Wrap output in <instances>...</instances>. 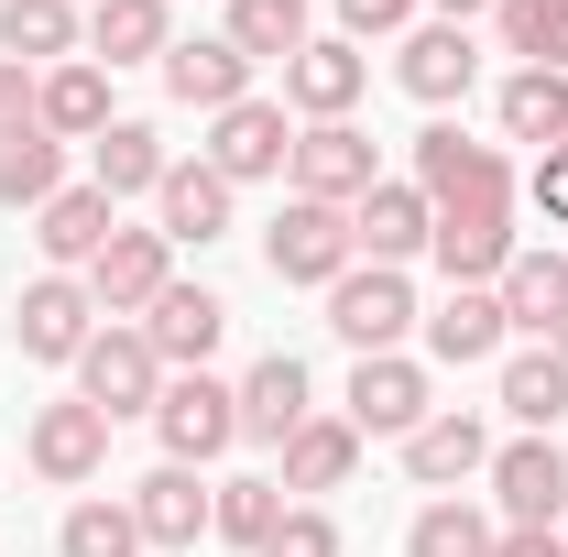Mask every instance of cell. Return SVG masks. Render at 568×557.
Instances as JSON below:
<instances>
[{
  "mask_svg": "<svg viewBox=\"0 0 568 557\" xmlns=\"http://www.w3.org/2000/svg\"><path fill=\"white\" fill-rule=\"evenodd\" d=\"M426 252H437V274H448V284H503V263H514V186L448 198L437 230H426Z\"/></svg>",
  "mask_w": 568,
  "mask_h": 557,
  "instance_id": "1",
  "label": "cell"
},
{
  "mask_svg": "<svg viewBox=\"0 0 568 557\" xmlns=\"http://www.w3.org/2000/svg\"><path fill=\"white\" fill-rule=\"evenodd\" d=\"M351 209H317V198H284L274 230H263V263H274V284H339L351 274Z\"/></svg>",
  "mask_w": 568,
  "mask_h": 557,
  "instance_id": "2",
  "label": "cell"
},
{
  "mask_svg": "<svg viewBox=\"0 0 568 557\" xmlns=\"http://www.w3.org/2000/svg\"><path fill=\"white\" fill-rule=\"evenodd\" d=\"M77 394H88L110 426L153 416V405H164V361H153V340H142V328H99V340L77 350Z\"/></svg>",
  "mask_w": 568,
  "mask_h": 557,
  "instance_id": "3",
  "label": "cell"
},
{
  "mask_svg": "<svg viewBox=\"0 0 568 557\" xmlns=\"http://www.w3.org/2000/svg\"><path fill=\"white\" fill-rule=\"evenodd\" d=\"M372 186H383L372 132H351V121H306V132H295V198H317V209H361Z\"/></svg>",
  "mask_w": 568,
  "mask_h": 557,
  "instance_id": "4",
  "label": "cell"
},
{
  "mask_svg": "<svg viewBox=\"0 0 568 557\" xmlns=\"http://www.w3.org/2000/svg\"><path fill=\"white\" fill-rule=\"evenodd\" d=\"M153 426H164V459H175V470H197V459H219V448L241 437V394L209 383V372H175V383H164V405H153Z\"/></svg>",
  "mask_w": 568,
  "mask_h": 557,
  "instance_id": "5",
  "label": "cell"
},
{
  "mask_svg": "<svg viewBox=\"0 0 568 557\" xmlns=\"http://www.w3.org/2000/svg\"><path fill=\"white\" fill-rule=\"evenodd\" d=\"M11 340H22V361H77V350L99 340V295L77 274H33L22 306H11Z\"/></svg>",
  "mask_w": 568,
  "mask_h": 557,
  "instance_id": "6",
  "label": "cell"
},
{
  "mask_svg": "<svg viewBox=\"0 0 568 557\" xmlns=\"http://www.w3.org/2000/svg\"><path fill=\"white\" fill-rule=\"evenodd\" d=\"M22 459H33V470H44L55 492L99 482V470H110V416H99L88 394H67V405H44V416H33V437H22Z\"/></svg>",
  "mask_w": 568,
  "mask_h": 557,
  "instance_id": "7",
  "label": "cell"
},
{
  "mask_svg": "<svg viewBox=\"0 0 568 557\" xmlns=\"http://www.w3.org/2000/svg\"><path fill=\"white\" fill-rule=\"evenodd\" d=\"M164 284H175V241H164V230H110V252L88 263V295H99V317H142Z\"/></svg>",
  "mask_w": 568,
  "mask_h": 557,
  "instance_id": "8",
  "label": "cell"
},
{
  "mask_svg": "<svg viewBox=\"0 0 568 557\" xmlns=\"http://www.w3.org/2000/svg\"><path fill=\"white\" fill-rule=\"evenodd\" d=\"M328 328H339L361 361H372V350H394L405 328H416V284L383 274V263H372V274H339V284H328Z\"/></svg>",
  "mask_w": 568,
  "mask_h": 557,
  "instance_id": "9",
  "label": "cell"
},
{
  "mask_svg": "<svg viewBox=\"0 0 568 557\" xmlns=\"http://www.w3.org/2000/svg\"><path fill=\"white\" fill-rule=\"evenodd\" d=\"M426 230H437V209H426V186H416V175H383V186H372V198L351 209V241L372 252V263H383V274H405V263H416V252H426Z\"/></svg>",
  "mask_w": 568,
  "mask_h": 557,
  "instance_id": "10",
  "label": "cell"
},
{
  "mask_svg": "<svg viewBox=\"0 0 568 557\" xmlns=\"http://www.w3.org/2000/svg\"><path fill=\"white\" fill-rule=\"evenodd\" d=\"M493 503H503V525H558V514H568L558 437H514V448H493Z\"/></svg>",
  "mask_w": 568,
  "mask_h": 557,
  "instance_id": "11",
  "label": "cell"
},
{
  "mask_svg": "<svg viewBox=\"0 0 568 557\" xmlns=\"http://www.w3.org/2000/svg\"><path fill=\"white\" fill-rule=\"evenodd\" d=\"M209 164L230 175V186H252V175H284V164H295L284 99H241V110H219V121H209Z\"/></svg>",
  "mask_w": 568,
  "mask_h": 557,
  "instance_id": "12",
  "label": "cell"
},
{
  "mask_svg": "<svg viewBox=\"0 0 568 557\" xmlns=\"http://www.w3.org/2000/svg\"><path fill=\"white\" fill-rule=\"evenodd\" d=\"M416 186H426V209H448V198L514 186V164H503L493 142H470L459 121H426V132H416Z\"/></svg>",
  "mask_w": 568,
  "mask_h": 557,
  "instance_id": "13",
  "label": "cell"
},
{
  "mask_svg": "<svg viewBox=\"0 0 568 557\" xmlns=\"http://www.w3.org/2000/svg\"><path fill=\"white\" fill-rule=\"evenodd\" d=\"M164 88L186 99V110H241L252 99V55L230 44V33H186V44H164Z\"/></svg>",
  "mask_w": 568,
  "mask_h": 557,
  "instance_id": "14",
  "label": "cell"
},
{
  "mask_svg": "<svg viewBox=\"0 0 568 557\" xmlns=\"http://www.w3.org/2000/svg\"><path fill=\"white\" fill-rule=\"evenodd\" d=\"M351 426L361 437H416L426 426V372L405 361V350H372L351 372Z\"/></svg>",
  "mask_w": 568,
  "mask_h": 557,
  "instance_id": "15",
  "label": "cell"
},
{
  "mask_svg": "<svg viewBox=\"0 0 568 557\" xmlns=\"http://www.w3.org/2000/svg\"><path fill=\"white\" fill-rule=\"evenodd\" d=\"M361 77H372V55H361L351 33H306V55L284 67V99H295L306 121H351Z\"/></svg>",
  "mask_w": 568,
  "mask_h": 557,
  "instance_id": "16",
  "label": "cell"
},
{
  "mask_svg": "<svg viewBox=\"0 0 568 557\" xmlns=\"http://www.w3.org/2000/svg\"><path fill=\"white\" fill-rule=\"evenodd\" d=\"M132 525H142V547H197L219 525V492H197V470H142L132 482Z\"/></svg>",
  "mask_w": 568,
  "mask_h": 557,
  "instance_id": "17",
  "label": "cell"
},
{
  "mask_svg": "<svg viewBox=\"0 0 568 557\" xmlns=\"http://www.w3.org/2000/svg\"><path fill=\"white\" fill-rule=\"evenodd\" d=\"M219 328H230V306H219L209 284H164V295L142 306V340H153V361H186V372H209Z\"/></svg>",
  "mask_w": 568,
  "mask_h": 557,
  "instance_id": "18",
  "label": "cell"
},
{
  "mask_svg": "<svg viewBox=\"0 0 568 557\" xmlns=\"http://www.w3.org/2000/svg\"><path fill=\"white\" fill-rule=\"evenodd\" d=\"M405 88H416L426 110H448V99H470V77H481V44H470V22H416L405 33Z\"/></svg>",
  "mask_w": 568,
  "mask_h": 557,
  "instance_id": "19",
  "label": "cell"
},
{
  "mask_svg": "<svg viewBox=\"0 0 568 557\" xmlns=\"http://www.w3.org/2000/svg\"><path fill=\"white\" fill-rule=\"evenodd\" d=\"M110 230H121V209H110L99 186H55V198L33 209V241H44V263H55V274L99 263V252H110Z\"/></svg>",
  "mask_w": 568,
  "mask_h": 557,
  "instance_id": "20",
  "label": "cell"
},
{
  "mask_svg": "<svg viewBox=\"0 0 568 557\" xmlns=\"http://www.w3.org/2000/svg\"><path fill=\"white\" fill-rule=\"evenodd\" d=\"M317 416V405H306V361H295V350H263V361H252V372H241V437H295V426Z\"/></svg>",
  "mask_w": 568,
  "mask_h": 557,
  "instance_id": "21",
  "label": "cell"
},
{
  "mask_svg": "<svg viewBox=\"0 0 568 557\" xmlns=\"http://www.w3.org/2000/svg\"><path fill=\"white\" fill-rule=\"evenodd\" d=\"M164 44H175V0H99L88 11V67H164Z\"/></svg>",
  "mask_w": 568,
  "mask_h": 557,
  "instance_id": "22",
  "label": "cell"
},
{
  "mask_svg": "<svg viewBox=\"0 0 568 557\" xmlns=\"http://www.w3.org/2000/svg\"><path fill=\"white\" fill-rule=\"evenodd\" d=\"M153 230H164V241H219V230H230V175H219V164H164V186H153Z\"/></svg>",
  "mask_w": 568,
  "mask_h": 557,
  "instance_id": "23",
  "label": "cell"
},
{
  "mask_svg": "<svg viewBox=\"0 0 568 557\" xmlns=\"http://www.w3.org/2000/svg\"><path fill=\"white\" fill-rule=\"evenodd\" d=\"M426 350H437V361H459V372H470V361H493V350H503V295H493V284H448V306L426 317Z\"/></svg>",
  "mask_w": 568,
  "mask_h": 557,
  "instance_id": "24",
  "label": "cell"
},
{
  "mask_svg": "<svg viewBox=\"0 0 568 557\" xmlns=\"http://www.w3.org/2000/svg\"><path fill=\"white\" fill-rule=\"evenodd\" d=\"M55 175H67V142L44 121H0V209H44Z\"/></svg>",
  "mask_w": 568,
  "mask_h": 557,
  "instance_id": "25",
  "label": "cell"
},
{
  "mask_svg": "<svg viewBox=\"0 0 568 557\" xmlns=\"http://www.w3.org/2000/svg\"><path fill=\"white\" fill-rule=\"evenodd\" d=\"M405 470H416L426 492H437V482H470V470H493V437H481V416H426L416 437H405Z\"/></svg>",
  "mask_w": 568,
  "mask_h": 557,
  "instance_id": "26",
  "label": "cell"
},
{
  "mask_svg": "<svg viewBox=\"0 0 568 557\" xmlns=\"http://www.w3.org/2000/svg\"><path fill=\"white\" fill-rule=\"evenodd\" d=\"M361 459V426L351 416H306L295 437H284V492H339Z\"/></svg>",
  "mask_w": 568,
  "mask_h": 557,
  "instance_id": "27",
  "label": "cell"
},
{
  "mask_svg": "<svg viewBox=\"0 0 568 557\" xmlns=\"http://www.w3.org/2000/svg\"><path fill=\"white\" fill-rule=\"evenodd\" d=\"M164 164H175V153H164L153 121H110V132H99V198H110V209H121V198H153Z\"/></svg>",
  "mask_w": 568,
  "mask_h": 557,
  "instance_id": "28",
  "label": "cell"
},
{
  "mask_svg": "<svg viewBox=\"0 0 568 557\" xmlns=\"http://www.w3.org/2000/svg\"><path fill=\"white\" fill-rule=\"evenodd\" d=\"M33 121H44V132H55V142H99V132H110V77H99V67H88V55H67V67H55V77H44V99H33Z\"/></svg>",
  "mask_w": 568,
  "mask_h": 557,
  "instance_id": "29",
  "label": "cell"
},
{
  "mask_svg": "<svg viewBox=\"0 0 568 557\" xmlns=\"http://www.w3.org/2000/svg\"><path fill=\"white\" fill-rule=\"evenodd\" d=\"M77 33H88V22H77V0H0V55H11V67H44V55L67 67Z\"/></svg>",
  "mask_w": 568,
  "mask_h": 557,
  "instance_id": "30",
  "label": "cell"
},
{
  "mask_svg": "<svg viewBox=\"0 0 568 557\" xmlns=\"http://www.w3.org/2000/svg\"><path fill=\"white\" fill-rule=\"evenodd\" d=\"M493 295H503V328H536V340H547L558 306H568V263H558V252H514Z\"/></svg>",
  "mask_w": 568,
  "mask_h": 557,
  "instance_id": "31",
  "label": "cell"
},
{
  "mask_svg": "<svg viewBox=\"0 0 568 557\" xmlns=\"http://www.w3.org/2000/svg\"><path fill=\"white\" fill-rule=\"evenodd\" d=\"M503 132L558 153V142H568V77L558 67H514V77H503Z\"/></svg>",
  "mask_w": 568,
  "mask_h": 557,
  "instance_id": "32",
  "label": "cell"
},
{
  "mask_svg": "<svg viewBox=\"0 0 568 557\" xmlns=\"http://www.w3.org/2000/svg\"><path fill=\"white\" fill-rule=\"evenodd\" d=\"M219 33H230L252 67H274V55L295 67V55H306V0H230V22H219Z\"/></svg>",
  "mask_w": 568,
  "mask_h": 557,
  "instance_id": "33",
  "label": "cell"
},
{
  "mask_svg": "<svg viewBox=\"0 0 568 557\" xmlns=\"http://www.w3.org/2000/svg\"><path fill=\"white\" fill-rule=\"evenodd\" d=\"M503 416H525L536 437L568 416V361L558 350H514V361H503Z\"/></svg>",
  "mask_w": 568,
  "mask_h": 557,
  "instance_id": "34",
  "label": "cell"
},
{
  "mask_svg": "<svg viewBox=\"0 0 568 557\" xmlns=\"http://www.w3.org/2000/svg\"><path fill=\"white\" fill-rule=\"evenodd\" d=\"M503 44L525 55V67H558L568 77V0H493Z\"/></svg>",
  "mask_w": 568,
  "mask_h": 557,
  "instance_id": "35",
  "label": "cell"
},
{
  "mask_svg": "<svg viewBox=\"0 0 568 557\" xmlns=\"http://www.w3.org/2000/svg\"><path fill=\"white\" fill-rule=\"evenodd\" d=\"M503 536L470 514V503H426L416 525H405V557H493Z\"/></svg>",
  "mask_w": 568,
  "mask_h": 557,
  "instance_id": "36",
  "label": "cell"
},
{
  "mask_svg": "<svg viewBox=\"0 0 568 557\" xmlns=\"http://www.w3.org/2000/svg\"><path fill=\"white\" fill-rule=\"evenodd\" d=\"M55 557H142L132 503H77L67 525H55Z\"/></svg>",
  "mask_w": 568,
  "mask_h": 557,
  "instance_id": "37",
  "label": "cell"
},
{
  "mask_svg": "<svg viewBox=\"0 0 568 557\" xmlns=\"http://www.w3.org/2000/svg\"><path fill=\"white\" fill-rule=\"evenodd\" d=\"M284 525V482H219V536L230 547H263Z\"/></svg>",
  "mask_w": 568,
  "mask_h": 557,
  "instance_id": "38",
  "label": "cell"
},
{
  "mask_svg": "<svg viewBox=\"0 0 568 557\" xmlns=\"http://www.w3.org/2000/svg\"><path fill=\"white\" fill-rule=\"evenodd\" d=\"M252 557H339V525H328V514H284Z\"/></svg>",
  "mask_w": 568,
  "mask_h": 557,
  "instance_id": "39",
  "label": "cell"
},
{
  "mask_svg": "<svg viewBox=\"0 0 568 557\" xmlns=\"http://www.w3.org/2000/svg\"><path fill=\"white\" fill-rule=\"evenodd\" d=\"M339 22H351V33H405L416 0H339Z\"/></svg>",
  "mask_w": 568,
  "mask_h": 557,
  "instance_id": "40",
  "label": "cell"
},
{
  "mask_svg": "<svg viewBox=\"0 0 568 557\" xmlns=\"http://www.w3.org/2000/svg\"><path fill=\"white\" fill-rule=\"evenodd\" d=\"M525 198H536V209H547V219L568 230V142L547 153V164H536V186H525Z\"/></svg>",
  "mask_w": 568,
  "mask_h": 557,
  "instance_id": "41",
  "label": "cell"
},
{
  "mask_svg": "<svg viewBox=\"0 0 568 557\" xmlns=\"http://www.w3.org/2000/svg\"><path fill=\"white\" fill-rule=\"evenodd\" d=\"M33 99H44V88H33V77L0 55V121H33Z\"/></svg>",
  "mask_w": 568,
  "mask_h": 557,
  "instance_id": "42",
  "label": "cell"
},
{
  "mask_svg": "<svg viewBox=\"0 0 568 557\" xmlns=\"http://www.w3.org/2000/svg\"><path fill=\"white\" fill-rule=\"evenodd\" d=\"M493 557H568V547H558V536H547V525H514V536H503Z\"/></svg>",
  "mask_w": 568,
  "mask_h": 557,
  "instance_id": "43",
  "label": "cell"
},
{
  "mask_svg": "<svg viewBox=\"0 0 568 557\" xmlns=\"http://www.w3.org/2000/svg\"><path fill=\"white\" fill-rule=\"evenodd\" d=\"M470 11H493V0H437V22H470Z\"/></svg>",
  "mask_w": 568,
  "mask_h": 557,
  "instance_id": "44",
  "label": "cell"
},
{
  "mask_svg": "<svg viewBox=\"0 0 568 557\" xmlns=\"http://www.w3.org/2000/svg\"><path fill=\"white\" fill-rule=\"evenodd\" d=\"M547 350H558V361H568V306H558V328H547Z\"/></svg>",
  "mask_w": 568,
  "mask_h": 557,
  "instance_id": "45",
  "label": "cell"
},
{
  "mask_svg": "<svg viewBox=\"0 0 568 557\" xmlns=\"http://www.w3.org/2000/svg\"><path fill=\"white\" fill-rule=\"evenodd\" d=\"M558 547H568V536H558Z\"/></svg>",
  "mask_w": 568,
  "mask_h": 557,
  "instance_id": "46",
  "label": "cell"
}]
</instances>
